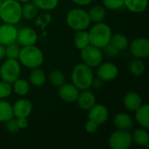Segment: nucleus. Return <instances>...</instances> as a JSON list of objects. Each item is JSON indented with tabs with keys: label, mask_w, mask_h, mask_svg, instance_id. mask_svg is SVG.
Returning <instances> with one entry per match:
<instances>
[{
	"label": "nucleus",
	"mask_w": 149,
	"mask_h": 149,
	"mask_svg": "<svg viewBox=\"0 0 149 149\" xmlns=\"http://www.w3.org/2000/svg\"><path fill=\"white\" fill-rule=\"evenodd\" d=\"M12 87L11 84H9L3 80H0V100H5L11 95Z\"/></svg>",
	"instance_id": "72a5a7b5"
},
{
	"label": "nucleus",
	"mask_w": 149,
	"mask_h": 149,
	"mask_svg": "<svg viewBox=\"0 0 149 149\" xmlns=\"http://www.w3.org/2000/svg\"><path fill=\"white\" fill-rule=\"evenodd\" d=\"M101 50L103 52V54H106L107 56H109V57H116L120 52L118 49L115 46H113L110 42L107 45H105Z\"/></svg>",
	"instance_id": "c9c22d12"
},
{
	"label": "nucleus",
	"mask_w": 149,
	"mask_h": 149,
	"mask_svg": "<svg viewBox=\"0 0 149 149\" xmlns=\"http://www.w3.org/2000/svg\"><path fill=\"white\" fill-rule=\"evenodd\" d=\"M133 144L132 134L129 130L117 129L108 139V145L112 149H128Z\"/></svg>",
	"instance_id": "6e6552de"
},
{
	"label": "nucleus",
	"mask_w": 149,
	"mask_h": 149,
	"mask_svg": "<svg viewBox=\"0 0 149 149\" xmlns=\"http://www.w3.org/2000/svg\"><path fill=\"white\" fill-rule=\"evenodd\" d=\"M87 12L91 19V22L93 23L102 22L107 16V9L101 5H94Z\"/></svg>",
	"instance_id": "393cba45"
},
{
	"label": "nucleus",
	"mask_w": 149,
	"mask_h": 149,
	"mask_svg": "<svg viewBox=\"0 0 149 149\" xmlns=\"http://www.w3.org/2000/svg\"><path fill=\"white\" fill-rule=\"evenodd\" d=\"M21 65L17 59L7 58L0 66V79L9 84H12L20 76Z\"/></svg>",
	"instance_id": "423d86ee"
},
{
	"label": "nucleus",
	"mask_w": 149,
	"mask_h": 149,
	"mask_svg": "<svg viewBox=\"0 0 149 149\" xmlns=\"http://www.w3.org/2000/svg\"><path fill=\"white\" fill-rule=\"evenodd\" d=\"M104 82L101 81L100 79H93V84H92V87L95 88V89H100L101 86H102V84Z\"/></svg>",
	"instance_id": "ea45409f"
},
{
	"label": "nucleus",
	"mask_w": 149,
	"mask_h": 149,
	"mask_svg": "<svg viewBox=\"0 0 149 149\" xmlns=\"http://www.w3.org/2000/svg\"><path fill=\"white\" fill-rule=\"evenodd\" d=\"M3 1H5V0H1V2H3Z\"/></svg>",
	"instance_id": "c03bdc74"
},
{
	"label": "nucleus",
	"mask_w": 149,
	"mask_h": 149,
	"mask_svg": "<svg viewBox=\"0 0 149 149\" xmlns=\"http://www.w3.org/2000/svg\"><path fill=\"white\" fill-rule=\"evenodd\" d=\"M132 55L137 58H147L149 56V40L147 38H137L128 45Z\"/></svg>",
	"instance_id": "9d476101"
},
{
	"label": "nucleus",
	"mask_w": 149,
	"mask_h": 149,
	"mask_svg": "<svg viewBox=\"0 0 149 149\" xmlns=\"http://www.w3.org/2000/svg\"><path fill=\"white\" fill-rule=\"evenodd\" d=\"M17 28L15 24H5L0 25V44L3 45H7L10 43L17 41Z\"/></svg>",
	"instance_id": "4468645a"
},
{
	"label": "nucleus",
	"mask_w": 149,
	"mask_h": 149,
	"mask_svg": "<svg viewBox=\"0 0 149 149\" xmlns=\"http://www.w3.org/2000/svg\"><path fill=\"white\" fill-rule=\"evenodd\" d=\"M124 7L133 13H142L148 8V0H123Z\"/></svg>",
	"instance_id": "412c9836"
},
{
	"label": "nucleus",
	"mask_w": 149,
	"mask_h": 149,
	"mask_svg": "<svg viewBox=\"0 0 149 149\" xmlns=\"http://www.w3.org/2000/svg\"><path fill=\"white\" fill-rule=\"evenodd\" d=\"M46 81V75L45 72L39 67L31 69L29 75V82L34 86H41Z\"/></svg>",
	"instance_id": "b1692460"
},
{
	"label": "nucleus",
	"mask_w": 149,
	"mask_h": 149,
	"mask_svg": "<svg viewBox=\"0 0 149 149\" xmlns=\"http://www.w3.org/2000/svg\"><path fill=\"white\" fill-rule=\"evenodd\" d=\"M20 65L29 69L40 67L44 62V53L36 45L21 47L18 56Z\"/></svg>",
	"instance_id": "7ed1b4c3"
},
{
	"label": "nucleus",
	"mask_w": 149,
	"mask_h": 149,
	"mask_svg": "<svg viewBox=\"0 0 149 149\" xmlns=\"http://www.w3.org/2000/svg\"><path fill=\"white\" fill-rule=\"evenodd\" d=\"M4 123H5V128H6L7 132H9V133L13 134V133H17L20 130L18 127L17 122V118H15V117L10 118Z\"/></svg>",
	"instance_id": "f704fd0d"
},
{
	"label": "nucleus",
	"mask_w": 149,
	"mask_h": 149,
	"mask_svg": "<svg viewBox=\"0 0 149 149\" xmlns=\"http://www.w3.org/2000/svg\"><path fill=\"white\" fill-rule=\"evenodd\" d=\"M74 45L78 50H82L90 45L89 34L86 30L78 31L74 36Z\"/></svg>",
	"instance_id": "bb28decb"
},
{
	"label": "nucleus",
	"mask_w": 149,
	"mask_h": 149,
	"mask_svg": "<svg viewBox=\"0 0 149 149\" xmlns=\"http://www.w3.org/2000/svg\"><path fill=\"white\" fill-rule=\"evenodd\" d=\"M123 104L128 111L135 112L143 104V102L141 95L138 93L128 92L124 96Z\"/></svg>",
	"instance_id": "f3484780"
},
{
	"label": "nucleus",
	"mask_w": 149,
	"mask_h": 149,
	"mask_svg": "<svg viewBox=\"0 0 149 149\" xmlns=\"http://www.w3.org/2000/svg\"><path fill=\"white\" fill-rule=\"evenodd\" d=\"M110 43L113 46H115L119 52L127 50L129 45V41H128L127 37L125 34L120 33V32H117L112 35Z\"/></svg>",
	"instance_id": "5701e85b"
},
{
	"label": "nucleus",
	"mask_w": 149,
	"mask_h": 149,
	"mask_svg": "<svg viewBox=\"0 0 149 149\" xmlns=\"http://www.w3.org/2000/svg\"><path fill=\"white\" fill-rule=\"evenodd\" d=\"M30 82L24 79L18 78L12 84V91L19 96H26L30 92Z\"/></svg>",
	"instance_id": "4be33fe9"
},
{
	"label": "nucleus",
	"mask_w": 149,
	"mask_h": 149,
	"mask_svg": "<svg viewBox=\"0 0 149 149\" xmlns=\"http://www.w3.org/2000/svg\"><path fill=\"white\" fill-rule=\"evenodd\" d=\"M12 117H14L12 113V105L8 101L0 100V123H4Z\"/></svg>",
	"instance_id": "c85d7f7f"
},
{
	"label": "nucleus",
	"mask_w": 149,
	"mask_h": 149,
	"mask_svg": "<svg viewBox=\"0 0 149 149\" xmlns=\"http://www.w3.org/2000/svg\"><path fill=\"white\" fill-rule=\"evenodd\" d=\"M96 68L97 78L103 82H111L115 79L119 74V69L117 65L112 62H102Z\"/></svg>",
	"instance_id": "1a4fd4ad"
},
{
	"label": "nucleus",
	"mask_w": 149,
	"mask_h": 149,
	"mask_svg": "<svg viewBox=\"0 0 149 149\" xmlns=\"http://www.w3.org/2000/svg\"><path fill=\"white\" fill-rule=\"evenodd\" d=\"M38 8L31 1L22 4V18L32 20L38 15Z\"/></svg>",
	"instance_id": "a878e982"
},
{
	"label": "nucleus",
	"mask_w": 149,
	"mask_h": 149,
	"mask_svg": "<svg viewBox=\"0 0 149 149\" xmlns=\"http://www.w3.org/2000/svg\"><path fill=\"white\" fill-rule=\"evenodd\" d=\"M135 119L138 124L146 129L149 128V105L142 104L135 112Z\"/></svg>",
	"instance_id": "6ab92c4d"
},
{
	"label": "nucleus",
	"mask_w": 149,
	"mask_h": 149,
	"mask_svg": "<svg viewBox=\"0 0 149 149\" xmlns=\"http://www.w3.org/2000/svg\"><path fill=\"white\" fill-rule=\"evenodd\" d=\"M17 1H18V2H19V3H27V2H31V0H17Z\"/></svg>",
	"instance_id": "79ce46f5"
},
{
	"label": "nucleus",
	"mask_w": 149,
	"mask_h": 149,
	"mask_svg": "<svg viewBox=\"0 0 149 149\" xmlns=\"http://www.w3.org/2000/svg\"><path fill=\"white\" fill-rule=\"evenodd\" d=\"M88 34L90 38V45L102 49L110 42L113 31L110 25L102 21L95 23L88 31Z\"/></svg>",
	"instance_id": "f03ea898"
},
{
	"label": "nucleus",
	"mask_w": 149,
	"mask_h": 149,
	"mask_svg": "<svg viewBox=\"0 0 149 149\" xmlns=\"http://www.w3.org/2000/svg\"><path fill=\"white\" fill-rule=\"evenodd\" d=\"M130 72L134 75V76H141L146 70V65L144 61L141 58H134L133 60L130 61L129 65H128Z\"/></svg>",
	"instance_id": "cd10ccee"
},
{
	"label": "nucleus",
	"mask_w": 149,
	"mask_h": 149,
	"mask_svg": "<svg viewBox=\"0 0 149 149\" xmlns=\"http://www.w3.org/2000/svg\"><path fill=\"white\" fill-rule=\"evenodd\" d=\"M31 2L44 11H50L54 10L59 3V0H31Z\"/></svg>",
	"instance_id": "c756f323"
},
{
	"label": "nucleus",
	"mask_w": 149,
	"mask_h": 149,
	"mask_svg": "<svg viewBox=\"0 0 149 149\" xmlns=\"http://www.w3.org/2000/svg\"><path fill=\"white\" fill-rule=\"evenodd\" d=\"M32 103L24 98L17 100L14 105H12V113L15 118L25 117L28 118L32 113Z\"/></svg>",
	"instance_id": "2eb2a0df"
},
{
	"label": "nucleus",
	"mask_w": 149,
	"mask_h": 149,
	"mask_svg": "<svg viewBox=\"0 0 149 149\" xmlns=\"http://www.w3.org/2000/svg\"><path fill=\"white\" fill-rule=\"evenodd\" d=\"M1 3H2V2H1V0H0V6H1Z\"/></svg>",
	"instance_id": "37998d69"
},
{
	"label": "nucleus",
	"mask_w": 149,
	"mask_h": 149,
	"mask_svg": "<svg viewBox=\"0 0 149 149\" xmlns=\"http://www.w3.org/2000/svg\"><path fill=\"white\" fill-rule=\"evenodd\" d=\"M113 125L117 129L131 130L134 126V121L128 113H118L113 118Z\"/></svg>",
	"instance_id": "a211bd4d"
},
{
	"label": "nucleus",
	"mask_w": 149,
	"mask_h": 149,
	"mask_svg": "<svg viewBox=\"0 0 149 149\" xmlns=\"http://www.w3.org/2000/svg\"><path fill=\"white\" fill-rule=\"evenodd\" d=\"M65 20L67 25L76 31L86 30L92 23L88 12L81 8H74L69 10Z\"/></svg>",
	"instance_id": "39448f33"
},
{
	"label": "nucleus",
	"mask_w": 149,
	"mask_h": 149,
	"mask_svg": "<svg viewBox=\"0 0 149 149\" xmlns=\"http://www.w3.org/2000/svg\"><path fill=\"white\" fill-rule=\"evenodd\" d=\"M74 3L79 6H86L89 5L93 0H72Z\"/></svg>",
	"instance_id": "58836bf2"
},
{
	"label": "nucleus",
	"mask_w": 149,
	"mask_h": 149,
	"mask_svg": "<svg viewBox=\"0 0 149 149\" xmlns=\"http://www.w3.org/2000/svg\"><path fill=\"white\" fill-rule=\"evenodd\" d=\"M20 50H21V46L17 44V41L10 43L5 45V57L7 58L18 59Z\"/></svg>",
	"instance_id": "2f4dec72"
},
{
	"label": "nucleus",
	"mask_w": 149,
	"mask_h": 149,
	"mask_svg": "<svg viewBox=\"0 0 149 149\" xmlns=\"http://www.w3.org/2000/svg\"><path fill=\"white\" fill-rule=\"evenodd\" d=\"M79 90L72 83H64L58 86V97L65 103H74L76 102Z\"/></svg>",
	"instance_id": "ddd939ff"
},
{
	"label": "nucleus",
	"mask_w": 149,
	"mask_h": 149,
	"mask_svg": "<svg viewBox=\"0 0 149 149\" xmlns=\"http://www.w3.org/2000/svg\"><path fill=\"white\" fill-rule=\"evenodd\" d=\"M103 5L107 10H117L124 7L123 0H102Z\"/></svg>",
	"instance_id": "473e14b6"
},
{
	"label": "nucleus",
	"mask_w": 149,
	"mask_h": 149,
	"mask_svg": "<svg viewBox=\"0 0 149 149\" xmlns=\"http://www.w3.org/2000/svg\"><path fill=\"white\" fill-rule=\"evenodd\" d=\"M38 37L37 31L31 27H24L17 31V42L21 47L35 45Z\"/></svg>",
	"instance_id": "9b49d317"
},
{
	"label": "nucleus",
	"mask_w": 149,
	"mask_h": 149,
	"mask_svg": "<svg viewBox=\"0 0 149 149\" xmlns=\"http://www.w3.org/2000/svg\"><path fill=\"white\" fill-rule=\"evenodd\" d=\"M98 127H99V125L90 120H88V121L85 125V130L88 134H94L98 130Z\"/></svg>",
	"instance_id": "e433bc0d"
},
{
	"label": "nucleus",
	"mask_w": 149,
	"mask_h": 149,
	"mask_svg": "<svg viewBox=\"0 0 149 149\" xmlns=\"http://www.w3.org/2000/svg\"><path fill=\"white\" fill-rule=\"evenodd\" d=\"M76 102L82 110L88 111L94 104H96V97L89 89L80 90Z\"/></svg>",
	"instance_id": "dca6fc26"
},
{
	"label": "nucleus",
	"mask_w": 149,
	"mask_h": 149,
	"mask_svg": "<svg viewBox=\"0 0 149 149\" xmlns=\"http://www.w3.org/2000/svg\"><path fill=\"white\" fill-rule=\"evenodd\" d=\"M72 83L80 91L89 89L94 79L93 69L84 63L77 64L72 71Z\"/></svg>",
	"instance_id": "f257e3e1"
},
{
	"label": "nucleus",
	"mask_w": 149,
	"mask_h": 149,
	"mask_svg": "<svg viewBox=\"0 0 149 149\" xmlns=\"http://www.w3.org/2000/svg\"><path fill=\"white\" fill-rule=\"evenodd\" d=\"M0 19L5 24H18L22 19V3L17 0L3 1L0 6Z\"/></svg>",
	"instance_id": "20e7f679"
},
{
	"label": "nucleus",
	"mask_w": 149,
	"mask_h": 149,
	"mask_svg": "<svg viewBox=\"0 0 149 149\" xmlns=\"http://www.w3.org/2000/svg\"><path fill=\"white\" fill-rule=\"evenodd\" d=\"M5 57V46L0 44V60Z\"/></svg>",
	"instance_id": "a19ab883"
},
{
	"label": "nucleus",
	"mask_w": 149,
	"mask_h": 149,
	"mask_svg": "<svg viewBox=\"0 0 149 149\" xmlns=\"http://www.w3.org/2000/svg\"><path fill=\"white\" fill-rule=\"evenodd\" d=\"M109 117L107 107L103 104H94L88 110V120L94 121L99 126L105 124Z\"/></svg>",
	"instance_id": "f8f14e48"
},
{
	"label": "nucleus",
	"mask_w": 149,
	"mask_h": 149,
	"mask_svg": "<svg viewBox=\"0 0 149 149\" xmlns=\"http://www.w3.org/2000/svg\"><path fill=\"white\" fill-rule=\"evenodd\" d=\"M103 52L100 48L89 45L80 50V57L82 63L88 65L92 69L96 68L103 62Z\"/></svg>",
	"instance_id": "0eeeda50"
},
{
	"label": "nucleus",
	"mask_w": 149,
	"mask_h": 149,
	"mask_svg": "<svg viewBox=\"0 0 149 149\" xmlns=\"http://www.w3.org/2000/svg\"><path fill=\"white\" fill-rule=\"evenodd\" d=\"M17 122L18 125L19 129H24L28 127V120L25 117H20V118H17Z\"/></svg>",
	"instance_id": "4c0bfd02"
},
{
	"label": "nucleus",
	"mask_w": 149,
	"mask_h": 149,
	"mask_svg": "<svg viewBox=\"0 0 149 149\" xmlns=\"http://www.w3.org/2000/svg\"><path fill=\"white\" fill-rule=\"evenodd\" d=\"M132 139H133V142L140 147H143V148L149 147V134L148 129L146 128L141 127L136 129L132 134Z\"/></svg>",
	"instance_id": "aec40b11"
},
{
	"label": "nucleus",
	"mask_w": 149,
	"mask_h": 149,
	"mask_svg": "<svg viewBox=\"0 0 149 149\" xmlns=\"http://www.w3.org/2000/svg\"><path fill=\"white\" fill-rule=\"evenodd\" d=\"M49 81L52 86L58 87L65 82V76L62 71L53 70L49 75Z\"/></svg>",
	"instance_id": "7c9ffc66"
}]
</instances>
